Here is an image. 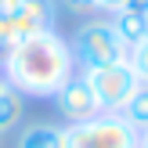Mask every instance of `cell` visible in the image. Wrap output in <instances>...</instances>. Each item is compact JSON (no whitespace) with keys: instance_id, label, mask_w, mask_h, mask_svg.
I'll use <instances>...</instances> for the list:
<instances>
[{"instance_id":"cell-1","label":"cell","mask_w":148,"mask_h":148,"mask_svg":"<svg viewBox=\"0 0 148 148\" xmlns=\"http://www.w3.org/2000/svg\"><path fill=\"white\" fill-rule=\"evenodd\" d=\"M0 72L25 98H51L76 72V62H72L69 40L58 36L54 29H47V33H36L29 40L7 47L4 62H0Z\"/></svg>"},{"instance_id":"cell-3","label":"cell","mask_w":148,"mask_h":148,"mask_svg":"<svg viewBox=\"0 0 148 148\" xmlns=\"http://www.w3.org/2000/svg\"><path fill=\"white\" fill-rule=\"evenodd\" d=\"M65 148H137V130L123 116L101 112L87 123L65 127Z\"/></svg>"},{"instance_id":"cell-8","label":"cell","mask_w":148,"mask_h":148,"mask_svg":"<svg viewBox=\"0 0 148 148\" xmlns=\"http://www.w3.org/2000/svg\"><path fill=\"white\" fill-rule=\"evenodd\" d=\"M108 22H112V29L119 33V40L127 43V47H134V43H141L148 36V14L145 11H127V7H123V11H116Z\"/></svg>"},{"instance_id":"cell-13","label":"cell","mask_w":148,"mask_h":148,"mask_svg":"<svg viewBox=\"0 0 148 148\" xmlns=\"http://www.w3.org/2000/svg\"><path fill=\"white\" fill-rule=\"evenodd\" d=\"M123 4H127V0H98V11H108V14H116Z\"/></svg>"},{"instance_id":"cell-5","label":"cell","mask_w":148,"mask_h":148,"mask_svg":"<svg viewBox=\"0 0 148 148\" xmlns=\"http://www.w3.org/2000/svg\"><path fill=\"white\" fill-rule=\"evenodd\" d=\"M54 29V0H22L14 11H0V51Z\"/></svg>"},{"instance_id":"cell-6","label":"cell","mask_w":148,"mask_h":148,"mask_svg":"<svg viewBox=\"0 0 148 148\" xmlns=\"http://www.w3.org/2000/svg\"><path fill=\"white\" fill-rule=\"evenodd\" d=\"M51 98H54V108L65 119V127H76V123H87V119H94V116H101V105H98V98H94V90L87 87L83 72H72Z\"/></svg>"},{"instance_id":"cell-7","label":"cell","mask_w":148,"mask_h":148,"mask_svg":"<svg viewBox=\"0 0 148 148\" xmlns=\"http://www.w3.org/2000/svg\"><path fill=\"white\" fill-rule=\"evenodd\" d=\"M14 148H65V127H58L51 119H36L18 130Z\"/></svg>"},{"instance_id":"cell-10","label":"cell","mask_w":148,"mask_h":148,"mask_svg":"<svg viewBox=\"0 0 148 148\" xmlns=\"http://www.w3.org/2000/svg\"><path fill=\"white\" fill-rule=\"evenodd\" d=\"M119 116H123V119H127L134 130H148V87H145V83L130 94V101L123 105Z\"/></svg>"},{"instance_id":"cell-16","label":"cell","mask_w":148,"mask_h":148,"mask_svg":"<svg viewBox=\"0 0 148 148\" xmlns=\"http://www.w3.org/2000/svg\"><path fill=\"white\" fill-rule=\"evenodd\" d=\"M4 87H7V76H4V72H0V90H4Z\"/></svg>"},{"instance_id":"cell-2","label":"cell","mask_w":148,"mask_h":148,"mask_svg":"<svg viewBox=\"0 0 148 148\" xmlns=\"http://www.w3.org/2000/svg\"><path fill=\"white\" fill-rule=\"evenodd\" d=\"M72 62H76L79 72L87 69H98V65H112V62H123L127 58V43L119 40V33L112 29L108 18H90L72 33Z\"/></svg>"},{"instance_id":"cell-12","label":"cell","mask_w":148,"mask_h":148,"mask_svg":"<svg viewBox=\"0 0 148 148\" xmlns=\"http://www.w3.org/2000/svg\"><path fill=\"white\" fill-rule=\"evenodd\" d=\"M72 14H94L98 11V0H62Z\"/></svg>"},{"instance_id":"cell-9","label":"cell","mask_w":148,"mask_h":148,"mask_svg":"<svg viewBox=\"0 0 148 148\" xmlns=\"http://www.w3.org/2000/svg\"><path fill=\"white\" fill-rule=\"evenodd\" d=\"M22 116H25V94L7 83L4 90H0V134L14 130L22 123Z\"/></svg>"},{"instance_id":"cell-4","label":"cell","mask_w":148,"mask_h":148,"mask_svg":"<svg viewBox=\"0 0 148 148\" xmlns=\"http://www.w3.org/2000/svg\"><path fill=\"white\" fill-rule=\"evenodd\" d=\"M87 87L94 90V98H98L101 112H123V105L130 101V94L141 87V79L134 76V69H130V62L123 58V62H112V65H98V69H87L83 72Z\"/></svg>"},{"instance_id":"cell-14","label":"cell","mask_w":148,"mask_h":148,"mask_svg":"<svg viewBox=\"0 0 148 148\" xmlns=\"http://www.w3.org/2000/svg\"><path fill=\"white\" fill-rule=\"evenodd\" d=\"M18 4H22V0H0V11H14Z\"/></svg>"},{"instance_id":"cell-15","label":"cell","mask_w":148,"mask_h":148,"mask_svg":"<svg viewBox=\"0 0 148 148\" xmlns=\"http://www.w3.org/2000/svg\"><path fill=\"white\" fill-rule=\"evenodd\" d=\"M137 148H148V130H137Z\"/></svg>"},{"instance_id":"cell-11","label":"cell","mask_w":148,"mask_h":148,"mask_svg":"<svg viewBox=\"0 0 148 148\" xmlns=\"http://www.w3.org/2000/svg\"><path fill=\"white\" fill-rule=\"evenodd\" d=\"M127 62H130V69H134V76L148 87V36H145L141 43H134V47L127 51Z\"/></svg>"}]
</instances>
